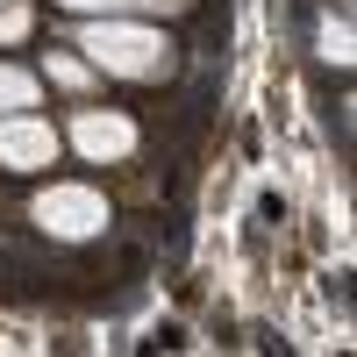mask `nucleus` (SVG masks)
Segmentation results:
<instances>
[{
    "instance_id": "39448f33",
    "label": "nucleus",
    "mask_w": 357,
    "mask_h": 357,
    "mask_svg": "<svg viewBox=\"0 0 357 357\" xmlns=\"http://www.w3.org/2000/svg\"><path fill=\"white\" fill-rule=\"evenodd\" d=\"M36 100H43V79L36 72L0 65V114H22V107H36Z\"/></svg>"
},
{
    "instance_id": "7ed1b4c3",
    "label": "nucleus",
    "mask_w": 357,
    "mask_h": 357,
    "mask_svg": "<svg viewBox=\"0 0 357 357\" xmlns=\"http://www.w3.org/2000/svg\"><path fill=\"white\" fill-rule=\"evenodd\" d=\"M57 151H65V136H57L43 114H0V165L8 172H50Z\"/></svg>"
},
{
    "instance_id": "0eeeda50",
    "label": "nucleus",
    "mask_w": 357,
    "mask_h": 357,
    "mask_svg": "<svg viewBox=\"0 0 357 357\" xmlns=\"http://www.w3.org/2000/svg\"><path fill=\"white\" fill-rule=\"evenodd\" d=\"M43 79L79 93V86H93V65H86V57H72V50H50V57H43Z\"/></svg>"
},
{
    "instance_id": "20e7f679",
    "label": "nucleus",
    "mask_w": 357,
    "mask_h": 357,
    "mask_svg": "<svg viewBox=\"0 0 357 357\" xmlns=\"http://www.w3.org/2000/svg\"><path fill=\"white\" fill-rule=\"evenodd\" d=\"M72 151L93 158V165H114V158L136 151V122H129V114H107V107H79V122H72Z\"/></svg>"
},
{
    "instance_id": "6e6552de",
    "label": "nucleus",
    "mask_w": 357,
    "mask_h": 357,
    "mask_svg": "<svg viewBox=\"0 0 357 357\" xmlns=\"http://www.w3.org/2000/svg\"><path fill=\"white\" fill-rule=\"evenodd\" d=\"M29 36V8L22 0H0V43H22Z\"/></svg>"
},
{
    "instance_id": "f03ea898",
    "label": "nucleus",
    "mask_w": 357,
    "mask_h": 357,
    "mask_svg": "<svg viewBox=\"0 0 357 357\" xmlns=\"http://www.w3.org/2000/svg\"><path fill=\"white\" fill-rule=\"evenodd\" d=\"M36 222L50 236H65V243H86V236H100L107 229V200L93 186H72V178H57V186L36 193Z\"/></svg>"
},
{
    "instance_id": "f257e3e1",
    "label": "nucleus",
    "mask_w": 357,
    "mask_h": 357,
    "mask_svg": "<svg viewBox=\"0 0 357 357\" xmlns=\"http://www.w3.org/2000/svg\"><path fill=\"white\" fill-rule=\"evenodd\" d=\"M79 50H86V65H93V72H114V79H165V72H172L165 29L129 22V15L86 22V29H79Z\"/></svg>"
},
{
    "instance_id": "423d86ee",
    "label": "nucleus",
    "mask_w": 357,
    "mask_h": 357,
    "mask_svg": "<svg viewBox=\"0 0 357 357\" xmlns=\"http://www.w3.org/2000/svg\"><path fill=\"white\" fill-rule=\"evenodd\" d=\"M72 15H178L186 0H57Z\"/></svg>"
}]
</instances>
